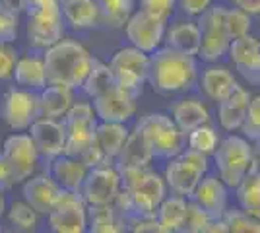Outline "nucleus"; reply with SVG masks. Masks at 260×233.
I'll return each mask as SVG.
<instances>
[{
	"instance_id": "9d476101",
	"label": "nucleus",
	"mask_w": 260,
	"mask_h": 233,
	"mask_svg": "<svg viewBox=\"0 0 260 233\" xmlns=\"http://www.w3.org/2000/svg\"><path fill=\"white\" fill-rule=\"evenodd\" d=\"M49 229L54 233L87 231V204L76 190H60L51 214H47Z\"/></svg>"
},
{
	"instance_id": "a19ab883",
	"label": "nucleus",
	"mask_w": 260,
	"mask_h": 233,
	"mask_svg": "<svg viewBox=\"0 0 260 233\" xmlns=\"http://www.w3.org/2000/svg\"><path fill=\"white\" fill-rule=\"evenodd\" d=\"M239 130H241L243 136H245L247 140H250V142H254V140L260 138V95L250 97L249 109H247V115H245V121H243Z\"/></svg>"
},
{
	"instance_id": "393cba45",
	"label": "nucleus",
	"mask_w": 260,
	"mask_h": 233,
	"mask_svg": "<svg viewBox=\"0 0 260 233\" xmlns=\"http://www.w3.org/2000/svg\"><path fill=\"white\" fill-rule=\"evenodd\" d=\"M74 105V89L58 84H47L39 91V109L41 117L62 119L68 109Z\"/></svg>"
},
{
	"instance_id": "f03ea898",
	"label": "nucleus",
	"mask_w": 260,
	"mask_h": 233,
	"mask_svg": "<svg viewBox=\"0 0 260 233\" xmlns=\"http://www.w3.org/2000/svg\"><path fill=\"white\" fill-rule=\"evenodd\" d=\"M43 60L47 84H58L78 89L82 88L91 68L93 56L89 55V51L82 43L62 37L58 43L45 49Z\"/></svg>"
},
{
	"instance_id": "a878e982",
	"label": "nucleus",
	"mask_w": 260,
	"mask_h": 233,
	"mask_svg": "<svg viewBox=\"0 0 260 233\" xmlns=\"http://www.w3.org/2000/svg\"><path fill=\"white\" fill-rule=\"evenodd\" d=\"M200 88L210 101L219 103L237 88L233 72L223 66H208L200 76Z\"/></svg>"
},
{
	"instance_id": "c756f323",
	"label": "nucleus",
	"mask_w": 260,
	"mask_h": 233,
	"mask_svg": "<svg viewBox=\"0 0 260 233\" xmlns=\"http://www.w3.org/2000/svg\"><path fill=\"white\" fill-rule=\"evenodd\" d=\"M200 27L196 22H181L173 25L171 29L165 31V41L167 47H171L179 53L184 55H198V49H200Z\"/></svg>"
},
{
	"instance_id": "2eb2a0df",
	"label": "nucleus",
	"mask_w": 260,
	"mask_h": 233,
	"mask_svg": "<svg viewBox=\"0 0 260 233\" xmlns=\"http://www.w3.org/2000/svg\"><path fill=\"white\" fill-rule=\"evenodd\" d=\"M229 60L241 76L252 86H260V41L254 35L233 39L228 51Z\"/></svg>"
},
{
	"instance_id": "b1692460",
	"label": "nucleus",
	"mask_w": 260,
	"mask_h": 233,
	"mask_svg": "<svg viewBox=\"0 0 260 233\" xmlns=\"http://www.w3.org/2000/svg\"><path fill=\"white\" fill-rule=\"evenodd\" d=\"M64 23L72 29H89L99 25V10L95 0H58Z\"/></svg>"
},
{
	"instance_id": "f8f14e48",
	"label": "nucleus",
	"mask_w": 260,
	"mask_h": 233,
	"mask_svg": "<svg viewBox=\"0 0 260 233\" xmlns=\"http://www.w3.org/2000/svg\"><path fill=\"white\" fill-rule=\"evenodd\" d=\"M120 189L122 187H120L119 169L115 167V163H105L91 167L87 171L80 194L86 200L87 206H101V204H111Z\"/></svg>"
},
{
	"instance_id": "72a5a7b5",
	"label": "nucleus",
	"mask_w": 260,
	"mask_h": 233,
	"mask_svg": "<svg viewBox=\"0 0 260 233\" xmlns=\"http://www.w3.org/2000/svg\"><path fill=\"white\" fill-rule=\"evenodd\" d=\"M87 231L91 233H119L126 231L124 222L115 212L113 204L87 206Z\"/></svg>"
},
{
	"instance_id": "4c0bfd02",
	"label": "nucleus",
	"mask_w": 260,
	"mask_h": 233,
	"mask_svg": "<svg viewBox=\"0 0 260 233\" xmlns=\"http://www.w3.org/2000/svg\"><path fill=\"white\" fill-rule=\"evenodd\" d=\"M228 223V231L231 233H260V220L247 214L241 208H228L223 214Z\"/></svg>"
},
{
	"instance_id": "4468645a",
	"label": "nucleus",
	"mask_w": 260,
	"mask_h": 233,
	"mask_svg": "<svg viewBox=\"0 0 260 233\" xmlns=\"http://www.w3.org/2000/svg\"><path fill=\"white\" fill-rule=\"evenodd\" d=\"M0 154L8 159V163L16 173L18 183H23L27 177H31L35 167L39 163V157H41L33 144L31 136L23 132L8 136Z\"/></svg>"
},
{
	"instance_id": "9b49d317",
	"label": "nucleus",
	"mask_w": 260,
	"mask_h": 233,
	"mask_svg": "<svg viewBox=\"0 0 260 233\" xmlns=\"http://www.w3.org/2000/svg\"><path fill=\"white\" fill-rule=\"evenodd\" d=\"M122 29L132 47L152 55L165 41L167 20H161V18L140 8V10L132 12V16L128 18V22L124 23Z\"/></svg>"
},
{
	"instance_id": "58836bf2",
	"label": "nucleus",
	"mask_w": 260,
	"mask_h": 233,
	"mask_svg": "<svg viewBox=\"0 0 260 233\" xmlns=\"http://www.w3.org/2000/svg\"><path fill=\"white\" fill-rule=\"evenodd\" d=\"M212 218L198 202L192 198H186V210H184V220H183V233H204V227L208 225Z\"/></svg>"
},
{
	"instance_id": "c03bdc74",
	"label": "nucleus",
	"mask_w": 260,
	"mask_h": 233,
	"mask_svg": "<svg viewBox=\"0 0 260 233\" xmlns=\"http://www.w3.org/2000/svg\"><path fill=\"white\" fill-rule=\"evenodd\" d=\"M18 60V53L10 43H0V80H10L14 76V66Z\"/></svg>"
},
{
	"instance_id": "8fccbe9b",
	"label": "nucleus",
	"mask_w": 260,
	"mask_h": 233,
	"mask_svg": "<svg viewBox=\"0 0 260 233\" xmlns=\"http://www.w3.org/2000/svg\"><path fill=\"white\" fill-rule=\"evenodd\" d=\"M233 6L239 10L247 12L250 18L252 16H260V0H231Z\"/></svg>"
},
{
	"instance_id": "2f4dec72",
	"label": "nucleus",
	"mask_w": 260,
	"mask_h": 233,
	"mask_svg": "<svg viewBox=\"0 0 260 233\" xmlns=\"http://www.w3.org/2000/svg\"><path fill=\"white\" fill-rule=\"evenodd\" d=\"M233 190L239 208L260 220V167H252Z\"/></svg>"
},
{
	"instance_id": "e433bc0d",
	"label": "nucleus",
	"mask_w": 260,
	"mask_h": 233,
	"mask_svg": "<svg viewBox=\"0 0 260 233\" xmlns=\"http://www.w3.org/2000/svg\"><path fill=\"white\" fill-rule=\"evenodd\" d=\"M8 220L20 231H33L39 223V212L31 208L25 200L12 202L8 208Z\"/></svg>"
},
{
	"instance_id": "a211bd4d",
	"label": "nucleus",
	"mask_w": 260,
	"mask_h": 233,
	"mask_svg": "<svg viewBox=\"0 0 260 233\" xmlns=\"http://www.w3.org/2000/svg\"><path fill=\"white\" fill-rule=\"evenodd\" d=\"M190 198L198 202L210 214V218H223V214L228 210L229 187L217 175H208L206 173L200 179L194 194Z\"/></svg>"
},
{
	"instance_id": "6e6552de",
	"label": "nucleus",
	"mask_w": 260,
	"mask_h": 233,
	"mask_svg": "<svg viewBox=\"0 0 260 233\" xmlns=\"http://www.w3.org/2000/svg\"><path fill=\"white\" fill-rule=\"evenodd\" d=\"M27 23H25V35L27 41L35 49H49L51 45L58 43L64 37V18L60 12V4H51L45 8L29 10Z\"/></svg>"
},
{
	"instance_id": "c85d7f7f",
	"label": "nucleus",
	"mask_w": 260,
	"mask_h": 233,
	"mask_svg": "<svg viewBox=\"0 0 260 233\" xmlns=\"http://www.w3.org/2000/svg\"><path fill=\"white\" fill-rule=\"evenodd\" d=\"M175 124L179 126V130L186 136L190 130H194L196 126L210 122V111L204 103L196 99H181L173 105L171 111Z\"/></svg>"
},
{
	"instance_id": "423d86ee",
	"label": "nucleus",
	"mask_w": 260,
	"mask_h": 233,
	"mask_svg": "<svg viewBox=\"0 0 260 233\" xmlns=\"http://www.w3.org/2000/svg\"><path fill=\"white\" fill-rule=\"evenodd\" d=\"M109 68L113 72L115 86L128 89L134 95H140L150 74V55L128 45L111 55Z\"/></svg>"
},
{
	"instance_id": "bb28decb",
	"label": "nucleus",
	"mask_w": 260,
	"mask_h": 233,
	"mask_svg": "<svg viewBox=\"0 0 260 233\" xmlns=\"http://www.w3.org/2000/svg\"><path fill=\"white\" fill-rule=\"evenodd\" d=\"M128 128L124 122H105L99 121L95 128V144L99 146L101 154L107 163H115L124 140L128 138Z\"/></svg>"
},
{
	"instance_id": "3c124183",
	"label": "nucleus",
	"mask_w": 260,
	"mask_h": 233,
	"mask_svg": "<svg viewBox=\"0 0 260 233\" xmlns=\"http://www.w3.org/2000/svg\"><path fill=\"white\" fill-rule=\"evenodd\" d=\"M0 6L4 10L20 16V14H23V12L27 10V0H0Z\"/></svg>"
},
{
	"instance_id": "864d4df0",
	"label": "nucleus",
	"mask_w": 260,
	"mask_h": 233,
	"mask_svg": "<svg viewBox=\"0 0 260 233\" xmlns=\"http://www.w3.org/2000/svg\"><path fill=\"white\" fill-rule=\"evenodd\" d=\"M252 157H254V163L260 167V138L254 140V146H252Z\"/></svg>"
},
{
	"instance_id": "473e14b6",
	"label": "nucleus",
	"mask_w": 260,
	"mask_h": 233,
	"mask_svg": "<svg viewBox=\"0 0 260 233\" xmlns=\"http://www.w3.org/2000/svg\"><path fill=\"white\" fill-rule=\"evenodd\" d=\"M99 10V25L120 29L134 12L136 0H95Z\"/></svg>"
},
{
	"instance_id": "1a4fd4ad",
	"label": "nucleus",
	"mask_w": 260,
	"mask_h": 233,
	"mask_svg": "<svg viewBox=\"0 0 260 233\" xmlns=\"http://www.w3.org/2000/svg\"><path fill=\"white\" fill-rule=\"evenodd\" d=\"M0 117L16 132L29 130L31 122L41 117L39 91L25 88L8 89L0 103Z\"/></svg>"
},
{
	"instance_id": "cd10ccee",
	"label": "nucleus",
	"mask_w": 260,
	"mask_h": 233,
	"mask_svg": "<svg viewBox=\"0 0 260 233\" xmlns=\"http://www.w3.org/2000/svg\"><path fill=\"white\" fill-rule=\"evenodd\" d=\"M14 80L20 88L41 91L47 86V74H45V60L43 56L27 55L16 60L14 66Z\"/></svg>"
},
{
	"instance_id": "f3484780",
	"label": "nucleus",
	"mask_w": 260,
	"mask_h": 233,
	"mask_svg": "<svg viewBox=\"0 0 260 233\" xmlns=\"http://www.w3.org/2000/svg\"><path fill=\"white\" fill-rule=\"evenodd\" d=\"M62 187L53 179V175L47 173H39V175H31L23 181V200L39 212V216H47L51 214L56 204V200L60 196Z\"/></svg>"
},
{
	"instance_id": "6ab92c4d",
	"label": "nucleus",
	"mask_w": 260,
	"mask_h": 233,
	"mask_svg": "<svg viewBox=\"0 0 260 233\" xmlns=\"http://www.w3.org/2000/svg\"><path fill=\"white\" fill-rule=\"evenodd\" d=\"M128 192L132 200V210H134L132 214H155L161 200L167 196V183L161 175L150 171L140 185Z\"/></svg>"
},
{
	"instance_id": "aec40b11",
	"label": "nucleus",
	"mask_w": 260,
	"mask_h": 233,
	"mask_svg": "<svg viewBox=\"0 0 260 233\" xmlns=\"http://www.w3.org/2000/svg\"><path fill=\"white\" fill-rule=\"evenodd\" d=\"M249 89H245L243 86H239L229 93L225 99H221L217 103V121L219 126L228 132H235L241 128V124L245 121V115L249 109L250 103Z\"/></svg>"
},
{
	"instance_id": "de8ad7c7",
	"label": "nucleus",
	"mask_w": 260,
	"mask_h": 233,
	"mask_svg": "<svg viewBox=\"0 0 260 233\" xmlns=\"http://www.w3.org/2000/svg\"><path fill=\"white\" fill-rule=\"evenodd\" d=\"M16 183H18V179H16L14 169H12V165L8 163V159L0 154V190L6 192V190L12 189Z\"/></svg>"
},
{
	"instance_id": "ea45409f",
	"label": "nucleus",
	"mask_w": 260,
	"mask_h": 233,
	"mask_svg": "<svg viewBox=\"0 0 260 233\" xmlns=\"http://www.w3.org/2000/svg\"><path fill=\"white\" fill-rule=\"evenodd\" d=\"M250 25H252V20L247 12L239 10V8L225 10V34L229 35L231 41L237 37H243V35H249Z\"/></svg>"
},
{
	"instance_id": "4be33fe9",
	"label": "nucleus",
	"mask_w": 260,
	"mask_h": 233,
	"mask_svg": "<svg viewBox=\"0 0 260 233\" xmlns=\"http://www.w3.org/2000/svg\"><path fill=\"white\" fill-rule=\"evenodd\" d=\"M87 171H89V167L80 157H72V155L60 154L49 161V173L66 190L80 192Z\"/></svg>"
},
{
	"instance_id": "603ef678",
	"label": "nucleus",
	"mask_w": 260,
	"mask_h": 233,
	"mask_svg": "<svg viewBox=\"0 0 260 233\" xmlns=\"http://www.w3.org/2000/svg\"><path fill=\"white\" fill-rule=\"evenodd\" d=\"M58 0H27V10H37V8H45V6H51V4H56Z\"/></svg>"
},
{
	"instance_id": "49530a36",
	"label": "nucleus",
	"mask_w": 260,
	"mask_h": 233,
	"mask_svg": "<svg viewBox=\"0 0 260 233\" xmlns=\"http://www.w3.org/2000/svg\"><path fill=\"white\" fill-rule=\"evenodd\" d=\"M181 159H184L190 167H194L198 173L206 175L208 169H210V157L204 152H198V150H192V148H184L183 152L179 154Z\"/></svg>"
},
{
	"instance_id": "39448f33",
	"label": "nucleus",
	"mask_w": 260,
	"mask_h": 233,
	"mask_svg": "<svg viewBox=\"0 0 260 233\" xmlns=\"http://www.w3.org/2000/svg\"><path fill=\"white\" fill-rule=\"evenodd\" d=\"M98 122L99 119L91 103H74L62 117V126H64L66 136L62 154L82 159V155L95 144Z\"/></svg>"
},
{
	"instance_id": "7c9ffc66",
	"label": "nucleus",
	"mask_w": 260,
	"mask_h": 233,
	"mask_svg": "<svg viewBox=\"0 0 260 233\" xmlns=\"http://www.w3.org/2000/svg\"><path fill=\"white\" fill-rule=\"evenodd\" d=\"M184 210H186V198L173 194L165 196L161 204L155 210V220L159 225V233H177L181 231L184 220Z\"/></svg>"
},
{
	"instance_id": "f257e3e1",
	"label": "nucleus",
	"mask_w": 260,
	"mask_h": 233,
	"mask_svg": "<svg viewBox=\"0 0 260 233\" xmlns=\"http://www.w3.org/2000/svg\"><path fill=\"white\" fill-rule=\"evenodd\" d=\"M198 64L192 55L179 53L171 47H159L150 55L148 84L161 95H175L194 88Z\"/></svg>"
},
{
	"instance_id": "37998d69",
	"label": "nucleus",
	"mask_w": 260,
	"mask_h": 233,
	"mask_svg": "<svg viewBox=\"0 0 260 233\" xmlns=\"http://www.w3.org/2000/svg\"><path fill=\"white\" fill-rule=\"evenodd\" d=\"M18 39V16L0 6V43H12Z\"/></svg>"
},
{
	"instance_id": "dca6fc26",
	"label": "nucleus",
	"mask_w": 260,
	"mask_h": 233,
	"mask_svg": "<svg viewBox=\"0 0 260 233\" xmlns=\"http://www.w3.org/2000/svg\"><path fill=\"white\" fill-rule=\"evenodd\" d=\"M29 136L45 161H51L64 152V126L62 121L51 117H39L29 126Z\"/></svg>"
},
{
	"instance_id": "c9c22d12",
	"label": "nucleus",
	"mask_w": 260,
	"mask_h": 233,
	"mask_svg": "<svg viewBox=\"0 0 260 233\" xmlns=\"http://www.w3.org/2000/svg\"><path fill=\"white\" fill-rule=\"evenodd\" d=\"M217 144H219V136H217L216 128L210 122L200 124L194 130L186 134V146L192 148V150H198V152H204L208 155L216 152Z\"/></svg>"
},
{
	"instance_id": "09e8293b",
	"label": "nucleus",
	"mask_w": 260,
	"mask_h": 233,
	"mask_svg": "<svg viewBox=\"0 0 260 233\" xmlns=\"http://www.w3.org/2000/svg\"><path fill=\"white\" fill-rule=\"evenodd\" d=\"M179 8L186 14V16H194L198 18L202 12H206L212 6V0H177Z\"/></svg>"
},
{
	"instance_id": "f704fd0d",
	"label": "nucleus",
	"mask_w": 260,
	"mask_h": 233,
	"mask_svg": "<svg viewBox=\"0 0 260 233\" xmlns=\"http://www.w3.org/2000/svg\"><path fill=\"white\" fill-rule=\"evenodd\" d=\"M113 86H115V80H113V72H111L109 64L101 62L98 58H93L91 60V68H89L86 80L82 84L84 93H86L89 99H95V97H99L101 93H105Z\"/></svg>"
},
{
	"instance_id": "5701e85b",
	"label": "nucleus",
	"mask_w": 260,
	"mask_h": 233,
	"mask_svg": "<svg viewBox=\"0 0 260 233\" xmlns=\"http://www.w3.org/2000/svg\"><path fill=\"white\" fill-rule=\"evenodd\" d=\"M153 159V152L146 136L134 128L128 132V138L120 148L119 155L115 157V167L117 169H130V167H150Z\"/></svg>"
},
{
	"instance_id": "79ce46f5",
	"label": "nucleus",
	"mask_w": 260,
	"mask_h": 233,
	"mask_svg": "<svg viewBox=\"0 0 260 233\" xmlns=\"http://www.w3.org/2000/svg\"><path fill=\"white\" fill-rule=\"evenodd\" d=\"M124 227L134 233H159L155 214H132L124 220Z\"/></svg>"
},
{
	"instance_id": "ddd939ff",
	"label": "nucleus",
	"mask_w": 260,
	"mask_h": 233,
	"mask_svg": "<svg viewBox=\"0 0 260 233\" xmlns=\"http://www.w3.org/2000/svg\"><path fill=\"white\" fill-rule=\"evenodd\" d=\"M136 99H138V95H134L132 91L113 86L99 97L91 99L93 101L91 105H93V111L99 121L126 124L136 115Z\"/></svg>"
},
{
	"instance_id": "a18cd8bd",
	"label": "nucleus",
	"mask_w": 260,
	"mask_h": 233,
	"mask_svg": "<svg viewBox=\"0 0 260 233\" xmlns=\"http://www.w3.org/2000/svg\"><path fill=\"white\" fill-rule=\"evenodd\" d=\"M175 4H177V0H140L142 10L150 12L161 20H169V16L175 10Z\"/></svg>"
},
{
	"instance_id": "412c9836",
	"label": "nucleus",
	"mask_w": 260,
	"mask_h": 233,
	"mask_svg": "<svg viewBox=\"0 0 260 233\" xmlns=\"http://www.w3.org/2000/svg\"><path fill=\"white\" fill-rule=\"evenodd\" d=\"M202 177H204L202 173H198L194 167H190L179 155L167 159V167H165V173H163V179H165L167 187L171 189V192L184 196V198H190L194 194L196 187H198Z\"/></svg>"
},
{
	"instance_id": "7ed1b4c3",
	"label": "nucleus",
	"mask_w": 260,
	"mask_h": 233,
	"mask_svg": "<svg viewBox=\"0 0 260 233\" xmlns=\"http://www.w3.org/2000/svg\"><path fill=\"white\" fill-rule=\"evenodd\" d=\"M214 163L217 169V177L221 179L229 189H235L243 177L249 173L254 163L252 146L245 136L229 134L228 138L219 140L214 152Z\"/></svg>"
},
{
	"instance_id": "0eeeda50",
	"label": "nucleus",
	"mask_w": 260,
	"mask_h": 233,
	"mask_svg": "<svg viewBox=\"0 0 260 233\" xmlns=\"http://www.w3.org/2000/svg\"><path fill=\"white\" fill-rule=\"evenodd\" d=\"M225 6L216 4L210 6L206 12L198 16V27H200V49H198V58L204 62H217L219 58L228 55L231 39L225 34Z\"/></svg>"
},
{
	"instance_id": "20e7f679",
	"label": "nucleus",
	"mask_w": 260,
	"mask_h": 233,
	"mask_svg": "<svg viewBox=\"0 0 260 233\" xmlns=\"http://www.w3.org/2000/svg\"><path fill=\"white\" fill-rule=\"evenodd\" d=\"M136 128L146 136V140L153 152V157L171 159L184 150L186 136L179 130L173 117H169L165 113L144 115V117H140V121L136 122Z\"/></svg>"
},
{
	"instance_id": "5fc2aeb1",
	"label": "nucleus",
	"mask_w": 260,
	"mask_h": 233,
	"mask_svg": "<svg viewBox=\"0 0 260 233\" xmlns=\"http://www.w3.org/2000/svg\"><path fill=\"white\" fill-rule=\"evenodd\" d=\"M6 214V196H4V190H0V218Z\"/></svg>"
}]
</instances>
